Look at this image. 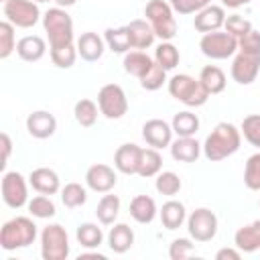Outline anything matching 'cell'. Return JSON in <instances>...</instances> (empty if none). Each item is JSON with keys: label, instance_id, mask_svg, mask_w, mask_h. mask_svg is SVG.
<instances>
[{"label": "cell", "instance_id": "5b68a950", "mask_svg": "<svg viewBox=\"0 0 260 260\" xmlns=\"http://www.w3.org/2000/svg\"><path fill=\"white\" fill-rule=\"evenodd\" d=\"M173 14V6L165 0H150L144 6V16L160 41H173L177 35V20Z\"/></svg>", "mask_w": 260, "mask_h": 260}, {"label": "cell", "instance_id": "e575fe53", "mask_svg": "<svg viewBox=\"0 0 260 260\" xmlns=\"http://www.w3.org/2000/svg\"><path fill=\"white\" fill-rule=\"evenodd\" d=\"M154 61H156L160 67H165L167 71H171V69H175V67L179 65V61H181L179 49H177L171 41H162V43L154 49Z\"/></svg>", "mask_w": 260, "mask_h": 260}, {"label": "cell", "instance_id": "4dcf8cb0", "mask_svg": "<svg viewBox=\"0 0 260 260\" xmlns=\"http://www.w3.org/2000/svg\"><path fill=\"white\" fill-rule=\"evenodd\" d=\"M120 213V197L118 195H110V193H104V197L100 199L98 207H95V215L100 219V223L104 225H112L116 221Z\"/></svg>", "mask_w": 260, "mask_h": 260}, {"label": "cell", "instance_id": "ba28073f", "mask_svg": "<svg viewBox=\"0 0 260 260\" xmlns=\"http://www.w3.org/2000/svg\"><path fill=\"white\" fill-rule=\"evenodd\" d=\"M98 106L108 120H120L128 112V98L118 83H106L98 91Z\"/></svg>", "mask_w": 260, "mask_h": 260}, {"label": "cell", "instance_id": "ab89813d", "mask_svg": "<svg viewBox=\"0 0 260 260\" xmlns=\"http://www.w3.org/2000/svg\"><path fill=\"white\" fill-rule=\"evenodd\" d=\"M244 185L250 191H260V152L248 156L244 167Z\"/></svg>", "mask_w": 260, "mask_h": 260}, {"label": "cell", "instance_id": "db71d44e", "mask_svg": "<svg viewBox=\"0 0 260 260\" xmlns=\"http://www.w3.org/2000/svg\"><path fill=\"white\" fill-rule=\"evenodd\" d=\"M37 4H41V2H51V0H35Z\"/></svg>", "mask_w": 260, "mask_h": 260}, {"label": "cell", "instance_id": "816d5d0a", "mask_svg": "<svg viewBox=\"0 0 260 260\" xmlns=\"http://www.w3.org/2000/svg\"><path fill=\"white\" fill-rule=\"evenodd\" d=\"M85 258H98V260H106V256H104V254H100V252H83V254H79V260H85Z\"/></svg>", "mask_w": 260, "mask_h": 260}, {"label": "cell", "instance_id": "4fadbf2b", "mask_svg": "<svg viewBox=\"0 0 260 260\" xmlns=\"http://www.w3.org/2000/svg\"><path fill=\"white\" fill-rule=\"evenodd\" d=\"M173 126L160 118H152V120H146L144 126H142V138L146 140L148 146L160 150V148H167L171 146L173 142Z\"/></svg>", "mask_w": 260, "mask_h": 260}, {"label": "cell", "instance_id": "52a82bcc", "mask_svg": "<svg viewBox=\"0 0 260 260\" xmlns=\"http://www.w3.org/2000/svg\"><path fill=\"white\" fill-rule=\"evenodd\" d=\"M199 49L209 59H228L238 51V39L232 37L228 30H213L205 32L199 41Z\"/></svg>", "mask_w": 260, "mask_h": 260}, {"label": "cell", "instance_id": "44dd1931", "mask_svg": "<svg viewBox=\"0 0 260 260\" xmlns=\"http://www.w3.org/2000/svg\"><path fill=\"white\" fill-rule=\"evenodd\" d=\"M126 28H128V35H130L132 49L142 51V49L152 47V43H154L156 35H154V30H152V26H150V22H148V20H142V18L130 20V22L126 24Z\"/></svg>", "mask_w": 260, "mask_h": 260}, {"label": "cell", "instance_id": "7bdbcfd3", "mask_svg": "<svg viewBox=\"0 0 260 260\" xmlns=\"http://www.w3.org/2000/svg\"><path fill=\"white\" fill-rule=\"evenodd\" d=\"M240 132L242 136L256 148H260V114H250L242 120V126H240Z\"/></svg>", "mask_w": 260, "mask_h": 260}, {"label": "cell", "instance_id": "1f68e13d", "mask_svg": "<svg viewBox=\"0 0 260 260\" xmlns=\"http://www.w3.org/2000/svg\"><path fill=\"white\" fill-rule=\"evenodd\" d=\"M75 238H77V242H79L83 248L93 250V248H100V246H102V242H104V232H102V228H98V223L85 221V223H79V225H77Z\"/></svg>", "mask_w": 260, "mask_h": 260}, {"label": "cell", "instance_id": "ac0fdd59", "mask_svg": "<svg viewBox=\"0 0 260 260\" xmlns=\"http://www.w3.org/2000/svg\"><path fill=\"white\" fill-rule=\"evenodd\" d=\"M28 183L30 187L37 191V193H43V195H55L61 191V181H59V175L49 169V167H39L35 169L30 175H28Z\"/></svg>", "mask_w": 260, "mask_h": 260}, {"label": "cell", "instance_id": "bcb514c9", "mask_svg": "<svg viewBox=\"0 0 260 260\" xmlns=\"http://www.w3.org/2000/svg\"><path fill=\"white\" fill-rule=\"evenodd\" d=\"M177 14H197L201 8L209 6L211 0H169Z\"/></svg>", "mask_w": 260, "mask_h": 260}, {"label": "cell", "instance_id": "2e32d148", "mask_svg": "<svg viewBox=\"0 0 260 260\" xmlns=\"http://www.w3.org/2000/svg\"><path fill=\"white\" fill-rule=\"evenodd\" d=\"M225 8L223 6H217V4H209L205 8H201L197 14H195V20H193V26L195 30L199 32H213V30H219L223 24H225Z\"/></svg>", "mask_w": 260, "mask_h": 260}, {"label": "cell", "instance_id": "7dc6e473", "mask_svg": "<svg viewBox=\"0 0 260 260\" xmlns=\"http://www.w3.org/2000/svg\"><path fill=\"white\" fill-rule=\"evenodd\" d=\"M238 51L250 53V55H260V32L256 28H252L242 39H238Z\"/></svg>", "mask_w": 260, "mask_h": 260}, {"label": "cell", "instance_id": "30bf717a", "mask_svg": "<svg viewBox=\"0 0 260 260\" xmlns=\"http://www.w3.org/2000/svg\"><path fill=\"white\" fill-rule=\"evenodd\" d=\"M187 232L195 242H209L217 234V215L207 207H197L187 217Z\"/></svg>", "mask_w": 260, "mask_h": 260}, {"label": "cell", "instance_id": "f1b7e54d", "mask_svg": "<svg viewBox=\"0 0 260 260\" xmlns=\"http://www.w3.org/2000/svg\"><path fill=\"white\" fill-rule=\"evenodd\" d=\"M104 41H106V47H108L112 53L126 55V53L132 49L130 35H128V28H126V26L106 28V32H104Z\"/></svg>", "mask_w": 260, "mask_h": 260}, {"label": "cell", "instance_id": "5bb4252c", "mask_svg": "<svg viewBox=\"0 0 260 260\" xmlns=\"http://www.w3.org/2000/svg\"><path fill=\"white\" fill-rule=\"evenodd\" d=\"M116 183H118L116 171L104 162L91 165L85 171V185L95 193H110L116 187Z\"/></svg>", "mask_w": 260, "mask_h": 260}, {"label": "cell", "instance_id": "74e56055", "mask_svg": "<svg viewBox=\"0 0 260 260\" xmlns=\"http://www.w3.org/2000/svg\"><path fill=\"white\" fill-rule=\"evenodd\" d=\"M154 187L160 195H167V197H173L181 191L183 183H181V177L173 171H162L156 175V181H154Z\"/></svg>", "mask_w": 260, "mask_h": 260}, {"label": "cell", "instance_id": "4316f807", "mask_svg": "<svg viewBox=\"0 0 260 260\" xmlns=\"http://www.w3.org/2000/svg\"><path fill=\"white\" fill-rule=\"evenodd\" d=\"M122 65H124V71H126L128 75H134V77L140 79V77H144V75L148 73V69L154 65V59L148 57L144 51H128V53L124 55Z\"/></svg>", "mask_w": 260, "mask_h": 260}, {"label": "cell", "instance_id": "e0dca14e", "mask_svg": "<svg viewBox=\"0 0 260 260\" xmlns=\"http://www.w3.org/2000/svg\"><path fill=\"white\" fill-rule=\"evenodd\" d=\"M26 130L32 138H39V140L51 138L57 130V118L47 110H37L26 118Z\"/></svg>", "mask_w": 260, "mask_h": 260}, {"label": "cell", "instance_id": "c3c4849f", "mask_svg": "<svg viewBox=\"0 0 260 260\" xmlns=\"http://www.w3.org/2000/svg\"><path fill=\"white\" fill-rule=\"evenodd\" d=\"M0 142H2V162H0V167H6V162L10 158V152H12V140H10V136L6 132H2L0 134Z\"/></svg>", "mask_w": 260, "mask_h": 260}, {"label": "cell", "instance_id": "6da1fadb", "mask_svg": "<svg viewBox=\"0 0 260 260\" xmlns=\"http://www.w3.org/2000/svg\"><path fill=\"white\" fill-rule=\"evenodd\" d=\"M240 144H242V132L230 122H219L207 134V138L203 142V154L207 160L217 162V160H223V158L232 156L234 152H238Z\"/></svg>", "mask_w": 260, "mask_h": 260}, {"label": "cell", "instance_id": "d6986e66", "mask_svg": "<svg viewBox=\"0 0 260 260\" xmlns=\"http://www.w3.org/2000/svg\"><path fill=\"white\" fill-rule=\"evenodd\" d=\"M77 53H79V57L83 59V61H98V59H102V55H104V51H106V41H104V37H100L98 32H83L79 39H77Z\"/></svg>", "mask_w": 260, "mask_h": 260}, {"label": "cell", "instance_id": "3957f363", "mask_svg": "<svg viewBox=\"0 0 260 260\" xmlns=\"http://www.w3.org/2000/svg\"><path fill=\"white\" fill-rule=\"evenodd\" d=\"M167 85H169V93L177 102H181L189 108H199L209 100V93L203 87V83L199 81V77L195 79L187 73H177L167 81Z\"/></svg>", "mask_w": 260, "mask_h": 260}, {"label": "cell", "instance_id": "277c9868", "mask_svg": "<svg viewBox=\"0 0 260 260\" xmlns=\"http://www.w3.org/2000/svg\"><path fill=\"white\" fill-rule=\"evenodd\" d=\"M43 28L49 37V47H65L73 45V20L65 12V8H49L43 14Z\"/></svg>", "mask_w": 260, "mask_h": 260}, {"label": "cell", "instance_id": "b9f144b4", "mask_svg": "<svg viewBox=\"0 0 260 260\" xmlns=\"http://www.w3.org/2000/svg\"><path fill=\"white\" fill-rule=\"evenodd\" d=\"M167 81H169V79H167V69L160 67L156 61H154V65L148 69V73H146L144 77H140V85H142L146 91H156V89H160Z\"/></svg>", "mask_w": 260, "mask_h": 260}, {"label": "cell", "instance_id": "9c48e42d", "mask_svg": "<svg viewBox=\"0 0 260 260\" xmlns=\"http://www.w3.org/2000/svg\"><path fill=\"white\" fill-rule=\"evenodd\" d=\"M2 12L6 20L18 28H30L41 18V10L35 0H4Z\"/></svg>", "mask_w": 260, "mask_h": 260}, {"label": "cell", "instance_id": "836d02e7", "mask_svg": "<svg viewBox=\"0 0 260 260\" xmlns=\"http://www.w3.org/2000/svg\"><path fill=\"white\" fill-rule=\"evenodd\" d=\"M162 169V156L156 148H142V156H140V167H138V175L148 179V177H156Z\"/></svg>", "mask_w": 260, "mask_h": 260}, {"label": "cell", "instance_id": "d4e9b609", "mask_svg": "<svg viewBox=\"0 0 260 260\" xmlns=\"http://www.w3.org/2000/svg\"><path fill=\"white\" fill-rule=\"evenodd\" d=\"M108 246L116 254H124L134 246V232L128 223H114L108 232Z\"/></svg>", "mask_w": 260, "mask_h": 260}, {"label": "cell", "instance_id": "d590c367", "mask_svg": "<svg viewBox=\"0 0 260 260\" xmlns=\"http://www.w3.org/2000/svg\"><path fill=\"white\" fill-rule=\"evenodd\" d=\"M26 207H28L30 215L39 217V219H49V217H55V213H57V207H55L51 195H43V193H39L37 197L28 199Z\"/></svg>", "mask_w": 260, "mask_h": 260}, {"label": "cell", "instance_id": "f907efd6", "mask_svg": "<svg viewBox=\"0 0 260 260\" xmlns=\"http://www.w3.org/2000/svg\"><path fill=\"white\" fill-rule=\"evenodd\" d=\"M252 0H221V6L223 8H232V10H236V8H240V6H246V4H250Z\"/></svg>", "mask_w": 260, "mask_h": 260}, {"label": "cell", "instance_id": "8fae6325", "mask_svg": "<svg viewBox=\"0 0 260 260\" xmlns=\"http://www.w3.org/2000/svg\"><path fill=\"white\" fill-rule=\"evenodd\" d=\"M2 199L10 209H20L28 203V185L18 171H6L2 175Z\"/></svg>", "mask_w": 260, "mask_h": 260}, {"label": "cell", "instance_id": "8d00e7d4", "mask_svg": "<svg viewBox=\"0 0 260 260\" xmlns=\"http://www.w3.org/2000/svg\"><path fill=\"white\" fill-rule=\"evenodd\" d=\"M61 201L65 207L69 209H75V207H81L85 201H87V191L81 183H67L63 189H61Z\"/></svg>", "mask_w": 260, "mask_h": 260}, {"label": "cell", "instance_id": "484cf974", "mask_svg": "<svg viewBox=\"0 0 260 260\" xmlns=\"http://www.w3.org/2000/svg\"><path fill=\"white\" fill-rule=\"evenodd\" d=\"M156 213H158L156 203L148 195H136L130 201V217L138 223H150L156 217Z\"/></svg>", "mask_w": 260, "mask_h": 260}, {"label": "cell", "instance_id": "cb8c5ba5", "mask_svg": "<svg viewBox=\"0 0 260 260\" xmlns=\"http://www.w3.org/2000/svg\"><path fill=\"white\" fill-rule=\"evenodd\" d=\"M158 215H160V221L167 230H179L185 221H187V209L181 201H175V199H169L167 203H162V207L158 209Z\"/></svg>", "mask_w": 260, "mask_h": 260}, {"label": "cell", "instance_id": "8992f818", "mask_svg": "<svg viewBox=\"0 0 260 260\" xmlns=\"http://www.w3.org/2000/svg\"><path fill=\"white\" fill-rule=\"evenodd\" d=\"M41 256L45 260H65L69 256V236L61 223H49L43 228Z\"/></svg>", "mask_w": 260, "mask_h": 260}, {"label": "cell", "instance_id": "f6af8a7d", "mask_svg": "<svg viewBox=\"0 0 260 260\" xmlns=\"http://www.w3.org/2000/svg\"><path fill=\"white\" fill-rule=\"evenodd\" d=\"M195 252V246L189 238H177L169 246V258L171 260H185Z\"/></svg>", "mask_w": 260, "mask_h": 260}, {"label": "cell", "instance_id": "7a4b0ae2", "mask_svg": "<svg viewBox=\"0 0 260 260\" xmlns=\"http://www.w3.org/2000/svg\"><path fill=\"white\" fill-rule=\"evenodd\" d=\"M37 223L26 215H16L8 219L0 230V246L6 252L26 248L37 240Z\"/></svg>", "mask_w": 260, "mask_h": 260}, {"label": "cell", "instance_id": "ee69618b", "mask_svg": "<svg viewBox=\"0 0 260 260\" xmlns=\"http://www.w3.org/2000/svg\"><path fill=\"white\" fill-rule=\"evenodd\" d=\"M223 28H225V30H228L232 37L242 39L246 32H250V30H252V22H250L248 18L240 16V14H230V16L225 18Z\"/></svg>", "mask_w": 260, "mask_h": 260}, {"label": "cell", "instance_id": "83f0119b", "mask_svg": "<svg viewBox=\"0 0 260 260\" xmlns=\"http://www.w3.org/2000/svg\"><path fill=\"white\" fill-rule=\"evenodd\" d=\"M199 81L203 83V87L207 89L209 95L221 93L225 89V73L217 65H205L199 73Z\"/></svg>", "mask_w": 260, "mask_h": 260}, {"label": "cell", "instance_id": "9a60e30c", "mask_svg": "<svg viewBox=\"0 0 260 260\" xmlns=\"http://www.w3.org/2000/svg\"><path fill=\"white\" fill-rule=\"evenodd\" d=\"M140 156H142V148L138 144L134 142L120 144L118 150L114 152V167L122 175H138Z\"/></svg>", "mask_w": 260, "mask_h": 260}, {"label": "cell", "instance_id": "ffe728a7", "mask_svg": "<svg viewBox=\"0 0 260 260\" xmlns=\"http://www.w3.org/2000/svg\"><path fill=\"white\" fill-rule=\"evenodd\" d=\"M171 156L179 162H195L201 154L203 144H199L193 136H177V140L171 142Z\"/></svg>", "mask_w": 260, "mask_h": 260}, {"label": "cell", "instance_id": "60d3db41", "mask_svg": "<svg viewBox=\"0 0 260 260\" xmlns=\"http://www.w3.org/2000/svg\"><path fill=\"white\" fill-rule=\"evenodd\" d=\"M77 45H65V47H55L51 49V61L59 67V69H69L73 67L75 59H77Z\"/></svg>", "mask_w": 260, "mask_h": 260}, {"label": "cell", "instance_id": "d6a6232c", "mask_svg": "<svg viewBox=\"0 0 260 260\" xmlns=\"http://www.w3.org/2000/svg\"><path fill=\"white\" fill-rule=\"evenodd\" d=\"M98 112H100V106L93 102V100H79L73 108V116H75V122L83 128H89L98 122Z\"/></svg>", "mask_w": 260, "mask_h": 260}, {"label": "cell", "instance_id": "603a6c76", "mask_svg": "<svg viewBox=\"0 0 260 260\" xmlns=\"http://www.w3.org/2000/svg\"><path fill=\"white\" fill-rule=\"evenodd\" d=\"M234 246L246 254L260 250V219H256L248 225H242L234 234Z\"/></svg>", "mask_w": 260, "mask_h": 260}, {"label": "cell", "instance_id": "f35d334b", "mask_svg": "<svg viewBox=\"0 0 260 260\" xmlns=\"http://www.w3.org/2000/svg\"><path fill=\"white\" fill-rule=\"evenodd\" d=\"M16 51V37H14V24L6 18L0 22V59H8Z\"/></svg>", "mask_w": 260, "mask_h": 260}, {"label": "cell", "instance_id": "7402d4cb", "mask_svg": "<svg viewBox=\"0 0 260 260\" xmlns=\"http://www.w3.org/2000/svg\"><path fill=\"white\" fill-rule=\"evenodd\" d=\"M47 53V43L43 37L39 35H26L22 37L18 43H16V55L22 59V61H28V63H35L39 59H43Z\"/></svg>", "mask_w": 260, "mask_h": 260}, {"label": "cell", "instance_id": "f546056e", "mask_svg": "<svg viewBox=\"0 0 260 260\" xmlns=\"http://www.w3.org/2000/svg\"><path fill=\"white\" fill-rule=\"evenodd\" d=\"M171 126H173V132L177 136H195L199 130V118H197V114L183 110V112H177L173 116Z\"/></svg>", "mask_w": 260, "mask_h": 260}, {"label": "cell", "instance_id": "681fc988", "mask_svg": "<svg viewBox=\"0 0 260 260\" xmlns=\"http://www.w3.org/2000/svg\"><path fill=\"white\" fill-rule=\"evenodd\" d=\"M242 258V250L238 248H221L215 254V260H240Z\"/></svg>", "mask_w": 260, "mask_h": 260}, {"label": "cell", "instance_id": "f5cc1de1", "mask_svg": "<svg viewBox=\"0 0 260 260\" xmlns=\"http://www.w3.org/2000/svg\"><path fill=\"white\" fill-rule=\"evenodd\" d=\"M77 0H55V4L59 6V8H69V6H73Z\"/></svg>", "mask_w": 260, "mask_h": 260}, {"label": "cell", "instance_id": "7c38bea8", "mask_svg": "<svg viewBox=\"0 0 260 260\" xmlns=\"http://www.w3.org/2000/svg\"><path fill=\"white\" fill-rule=\"evenodd\" d=\"M260 73V55H250L238 51L232 61V79L240 85H250Z\"/></svg>", "mask_w": 260, "mask_h": 260}]
</instances>
